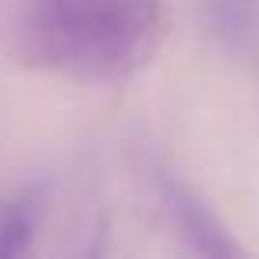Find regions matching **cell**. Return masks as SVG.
<instances>
[{"instance_id": "7a4b0ae2", "label": "cell", "mask_w": 259, "mask_h": 259, "mask_svg": "<svg viewBox=\"0 0 259 259\" xmlns=\"http://www.w3.org/2000/svg\"><path fill=\"white\" fill-rule=\"evenodd\" d=\"M156 188H160V202L170 217V224L178 227V234L202 255H241L245 248L227 234V227L217 220V213L178 178L170 174H156Z\"/></svg>"}, {"instance_id": "3957f363", "label": "cell", "mask_w": 259, "mask_h": 259, "mask_svg": "<svg viewBox=\"0 0 259 259\" xmlns=\"http://www.w3.org/2000/svg\"><path fill=\"white\" fill-rule=\"evenodd\" d=\"M47 213V185H25L0 199V259L25 255L39 234Z\"/></svg>"}, {"instance_id": "6da1fadb", "label": "cell", "mask_w": 259, "mask_h": 259, "mask_svg": "<svg viewBox=\"0 0 259 259\" xmlns=\"http://www.w3.org/2000/svg\"><path fill=\"white\" fill-rule=\"evenodd\" d=\"M170 36L163 0H32L22 57L82 85L142 75Z\"/></svg>"}]
</instances>
